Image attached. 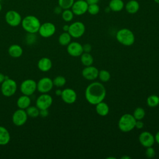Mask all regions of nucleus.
Segmentation results:
<instances>
[{
	"mask_svg": "<svg viewBox=\"0 0 159 159\" xmlns=\"http://www.w3.org/2000/svg\"><path fill=\"white\" fill-rule=\"evenodd\" d=\"M106 96V89L100 82L94 81L90 83L86 88L84 96L86 100L92 105L103 101Z\"/></svg>",
	"mask_w": 159,
	"mask_h": 159,
	"instance_id": "nucleus-1",
	"label": "nucleus"
},
{
	"mask_svg": "<svg viewBox=\"0 0 159 159\" xmlns=\"http://www.w3.org/2000/svg\"><path fill=\"white\" fill-rule=\"evenodd\" d=\"M20 24L23 29L27 33L35 34L38 32L41 23L36 16L28 15L22 19Z\"/></svg>",
	"mask_w": 159,
	"mask_h": 159,
	"instance_id": "nucleus-2",
	"label": "nucleus"
},
{
	"mask_svg": "<svg viewBox=\"0 0 159 159\" xmlns=\"http://www.w3.org/2000/svg\"><path fill=\"white\" fill-rule=\"evenodd\" d=\"M117 40L124 46H131L135 42V35L129 29L123 28L119 29L116 35Z\"/></svg>",
	"mask_w": 159,
	"mask_h": 159,
	"instance_id": "nucleus-3",
	"label": "nucleus"
},
{
	"mask_svg": "<svg viewBox=\"0 0 159 159\" xmlns=\"http://www.w3.org/2000/svg\"><path fill=\"white\" fill-rule=\"evenodd\" d=\"M136 120L132 114L126 113L119 119L118 127L123 132H129L135 128Z\"/></svg>",
	"mask_w": 159,
	"mask_h": 159,
	"instance_id": "nucleus-4",
	"label": "nucleus"
},
{
	"mask_svg": "<svg viewBox=\"0 0 159 159\" xmlns=\"http://www.w3.org/2000/svg\"><path fill=\"white\" fill-rule=\"evenodd\" d=\"M17 85L16 82L9 78L4 80L1 83V91L3 96L6 97H11L13 96L17 91Z\"/></svg>",
	"mask_w": 159,
	"mask_h": 159,
	"instance_id": "nucleus-5",
	"label": "nucleus"
},
{
	"mask_svg": "<svg viewBox=\"0 0 159 159\" xmlns=\"http://www.w3.org/2000/svg\"><path fill=\"white\" fill-rule=\"evenodd\" d=\"M84 24L80 21L75 22L69 25V29L68 32L73 38H80L83 35L85 32Z\"/></svg>",
	"mask_w": 159,
	"mask_h": 159,
	"instance_id": "nucleus-6",
	"label": "nucleus"
},
{
	"mask_svg": "<svg viewBox=\"0 0 159 159\" xmlns=\"http://www.w3.org/2000/svg\"><path fill=\"white\" fill-rule=\"evenodd\" d=\"M22 17L20 14L15 10H9L5 14L6 23L11 27H17L21 24Z\"/></svg>",
	"mask_w": 159,
	"mask_h": 159,
	"instance_id": "nucleus-7",
	"label": "nucleus"
},
{
	"mask_svg": "<svg viewBox=\"0 0 159 159\" xmlns=\"http://www.w3.org/2000/svg\"><path fill=\"white\" fill-rule=\"evenodd\" d=\"M20 89L23 94L30 96L37 90V83L32 79L25 80L21 83Z\"/></svg>",
	"mask_w": 159,
	"mask_h": 159,
	"instance_id": "nucleus-8",
	"label": "nucleus"
},
{
	"mask_svg": "<svg viewBox=\"0 0 159 159\" xmlns=\"http://www.w3.org/2000/svg\"><path fill=\"white\" fill-rule=\"evenodd\" d=\"M56 31L55 25L50 22H46L41 24L38 32L40 35L43 38H48L54 35Z\"/></svg>",
	"mask_w": 159,
	"mask_h": 159,
	"instance_id": "nucleus-9",
	"label": "nucleus"
},
{
	"mask_svg": "<svg viewBox=\"0 0 159 159\" xmlns=\"http://www.w3.org/2000/svg\"><path fill=\"white\" fill-rule=\"evenodd\" d=\"M28 116L25 109H19L16 110L12 114V120L16 126H22L25 124L27 120Z\"/></svg>",
	"mask_w": 159,
	"mask_h": 159,
	"instance_id": "nucleus-10",
	"label": "nucleus"
},
{
	"mask_svg": "<svg viewBox=\"0 0 159 159\" xmlns=\"http://www.w3.org/2000/svg\"><path fill=\"white\" fill-rule=\"evenodd\" d=\"M53 80L48 77H43L37 83V89L41 93H47L53 87Z\"/></svg>",
	"mask_w": 159,
	"mask_h": 159,
	"instance_id": "nucleus-11",
	"label": "nucleus"
},
{
	"mask_svg": "<svg viewBox=\"0 0 159 159\" xmlns=\"http://www.w3.org/2000/svg\"><path fill=\"white\" fill-rule=\"evenodd\" d=\"M53 98L47 93H42L36 100V106L39 109H48L52 104Z\"/></svg>",
	"mask_w": 159,
	"mask_h": 159,
	"instance_id": "nucleus-12",
	"label": "nucleus"
},
{
	"mask_svg": "<svg viewBox=\"0 0 159 159\" xmlns=\"http://www.w3.org/2000/svg\"><path fill=\"white\" fill-rule=\"evenodd\" d=\"M139 141L140 143L145 148L152 147L155 142V136L150 132L143 131L140 134Z\"/></svg>",
	"mask_w": 159,
	"mask_h": 159,
	"instance_id": "nucleus-13",
	"label": "nucleus"
},
{
	"mask_svg": "<svg viewBox=\"0 0 159 159\" xmlns=\"http://www.w3.org/2000/svg\"><path fill=\"white\" fill-rule=\"evenodd\" d=\"M88 4L85 0H76L74 2L71 9L74 15L81 16L88 11Z\"/></svg>",
	"mask_w": 159,
	"mask_h": 159,
	"instance_id": "nucleus-14",
	"label": "nucleus"
},
{
	"mask_svg": "<svg viewBox=\"0 0 159 159\" xmlns=\"http://www.w3.org/2000/svg\"><path fill=\"white\" fill-rule=\"evenodd\" d=\"M66 50L68 53L73 57H80L81 55L83 53V45L77 42H70L67 45Z\"/></svg>",
	"mask_w": 159,
	"mask_h": 159,
	"instance_id": "nucleus-15",
	"label": "nucleus"
},
{
	"mask_svg": "<svg viewBox=\"0 0 159 159\" xmlns=\"http://www.w3.org/2000/svg\"><path fill=\"white\" fill-rule=\"evenodd\" d=\"M61 98L63 102L71 104L76 101L77 94L76 91L71 88H65L62 90Z\"/></svg>",
	"mask_w": 159,
	"mask_h": 159,
	"instance_id": "nucleus-16",
	"label": "nucleus"
},
{
	"mask_svg": "<svg viewBox=\"0 0 159 159\" xmlns=\"http://www.w3.org/2000/svg\"><path fill=\"white\" fill-rule=\"evenodd\" d=\"M98 69L93 65L85 66L81 72L83 77L89 81L96 80L98 77Z\"/></svg>",
	"mask_w": 159,
	"mask_h": 159,
	"instance_id": "nucleus-17",
	"label": "nucleus"
},
{
	"mask_svg": "<svg viewBox=\"0 0 159 159\" xmlns=\"http://www.w3.org/2000/svg\"><path fill=\"white\" fill-rule=\"evenodd\" d=\"M37 67L41 71H48L52 67V60L49 58L43 57L38 61Z\"/></svg>",
	"mask_w": 159,
	"mask_h": 159,
	"instance_id": "nucleus-18",
	"label": "nucleus"
},
{
	"mask_svg": "<svg viewBox=\"0 0 159 159\" xmlns=\"http://www.w3.org/2000/svg\"><path fill=\"white\" fill-rule=\"evenodd\" d=\"M31 103V99L29 96L24 95L20 96L17 100V106L19 109H26L29 106H30Z\"/></svg>",
	"mask_w": 159,
	"mask_h": 159,
	"instance_id": "nucleus-19",
	"label": "nucleus"
},
{
	"mask_svg": "<svg viewBox=\"0 0 159 159\" xmlns=\"http://www.w3.org/2000/svg\"><path fill=\"white\" fill-rule=\"evenodd\" d=\"M95 106L96 111L99 116L104 117L108 114L109 112V107L107 103H106L104 101H101L96 104Z\"/></svg>",
	"mask_w": 159,
	"mask_h": 159,
	"instance_id": "nucleus-20",
	"label": "nucleus"
},
{
	"mask_svg": "<svg viewBox=\"0 0 159 159\" xmlns=\"http://www.w3.org/2000/svg\"><path fill=\"white\" fill-rule=\"evenodd\" d=\"M10 139L11 135L7 129L3 126H0V145H7Z\"/></svg>",
	"mask_w": 159,
	"mask_h": 159,
	"instance_id": "nucleus-21",
	"label": "nucleus"
},
{
	"mask_svg": "<svg viewBox=\"0 0 159 159\" xmlns=\"http://www.w3.org/2000/svg\"><path fill=\"white\" fill-rule=\"evenodd\" d=\"M23 53L22 48L17 44H12L8 48L9 55L13 58L20 57Z\"/></svg>",
	"mask_w": 159,
	"mask_h": 159,
	"instance_id": "nucleus-22",
	"label": "nucleus"
},
{
	"mask_svg": "<svg viewBox=\"0 0 159 159\" xmlns=\"http://www.w3.org/2000/svg\"><path fill=\"white\" fill-rule=\"evenodd\" d=\"M126 11L131 14H135L138 12L140 8L139 3L135 0H130L127 2L125 6Z\"/></svg>",
	"mask_w": 159,
	"mask_h": 159,
	"instance_id": "nucleus-23",
	"label": "nucleus"
},
{
	"mask_svg": "<svg viewBox=\"0 0 159 159\" xmlns=\"http://www.w3.org/2000/svg\"><path fill=\"white\" fill-rule=\"evenodd\" d=\"M109 7L111 11L119 12L124 7V3L122 0H111L109 3Z\"/></svg>",
	"mask_w": 159,
	"mask_h": 159,
	"instance_id": "nucleus-24",
	"label": "nucleus"
},
{
	"mask_svg": "<svg viewBox=\"0 0 159 159\" xmlns=\"http://www.w3.org/2000/svg\"><path fill=\"white\" fill-rule=\"evenodd\" d=\"M80 60L82 64L85 66H91L94 62L93 57L90 53L83 52L80 56Z\"/></svg>",
	"mask_w": 159,
	"mask_h": 159,
	"instance_id": "nucleus-25",
	"label": "nucleus"
},
{
	"mask_svg": "<svg viewBox=\"0 0 159 159\" xmlns=\"http://www.w3.org/2000/svg\"><path fill=\"white\" fill-rule=\"evenodd\" d=\"M71 40V36L68 32L61 33L58 37V42L62 46H67Z\"/></svg>",
	"mask_w": 159,
	"mask_h": 159,
	"instance_id": "nucleus-26",
	"label": "nucleus"
},
{
	"mask_svg": "<svg viewBox=\"0 0 159 159\" xmlns=\"http://www.w3.org/2000/svg\"><path fill=\"white\" fill-rule=\"evenodd\" d=\"M147 104L150 107H155L159 105V96L156 94H152L147 99Z\"/></svg>",
	"mask_w": 159,
	"mask_h": 159,
	"instance_id": "nucleus-27",
	"label": "nucleus"
},
{
	"mask_svg": "<svg viewBox=\"0 0 159 159\" xmlns=\"http://www.w3.org/2000/svg\"><path fill=\"white\" fill-rule=\"evenodd\" d=\"M25 111H26L28 116L32 117V118H35L39 116L40 109L37 106H30L25 109Z\"/></svg>",
	"mask_w": 159,
	"mask_h": 159,
	"instance_id": "nucleus-28",
	"label": "nucleus"
},
{
	"mask_svg": "<svg viewBox=\"0 0 159 159\" xmlns=\"http://www.w3.org/2000/svg\"><path fill=\"white\" fill-rule=\"evenodd\" d=\"M132 115L135 120H142L144 118L145 116V111L143 108L141 107H138L135 109Z\"/></svg>",
	"mask_w": 159,
	"mask_h": 159,
	"instance_id": "nucleus-29",
	"label": "nucleus"
},
{
	"mask_svg": "<svg viewBox=\"0 0 159 159\" xmlns=\"http://www.w3.org/2000/svg\"><path fill=\"white\" fill-rule=\"evenodd\" d=\"M74 14L70 9H64L61 12V17L65 22H70L73 19Z\"/></svg>",
	"mask_w": 159,
	"mask_h": 159,
	"instance_id": "nucleus-30",
	"label": "nucleus"
},
{
	"mask_svg": "<svg viewBox=\"0 0 159 159\" xmlns=\"http://www.w3.org/2000/svg\"><path fill=\"white\" fill-rule=\"evenodd\" d=\"M98 78L102 82H107L111 79V74L106 70H101L99 71Z\"/></svg>",
	"mask_w": 159,
	"mask_h": 159,
	"instance_id": "nucleus-31",
	"label": "nucleus"
},
{
	"mask_svg": "<svg viewBox=\"0 0 159 159\" xmlns=\"http://www.w3.org/2000/svg\"><path fill=\"white\" fill-rule=\"evenodd\" d=\"M75 0H58V6L63 9H70L73 4Z\"/></svg>",
	"mask_w": 159,
	"mask_h": 159,
	"instance_id": "nucleus-32",
	"label": "nucleus"
},
{
	"mask_svg": "<svg viewBox=\"0 0 159 159\" xmlns=\"http://www.w3.org/2000/svg\"><path fill=\"white\" fill-rule=\"evenodd\" d=\"M66 78L63 76H57L53 80V85L57 87H62L66 84Z\"/></svg>",
	"mask_w": 159,
	"mask_h": 159,
	"instance_id": "nucleus-33",
	"label": "nucleus"
},
{
	"mask_svg": "<svg viewBox=\"0 0 159 159\" xmlns=\"http://www.w3.org/2000/svg\"><path fill=\"white\" fill-rule=\"evenodd\" d=\"M99 6L98 5V4H93L88 5L87 12H88L91 15H96L99 13Z\"/></svg>",
	"mask_w": 159,
	"mask_h": 159,
	"instance_id": "nucleus-34",
	"label": "nucleus"
},
{
	"mask_svg": "<svg viewBox=\"0 0 159 159\" xmlns=\"http://www.w3.org/2000/svg\"><path fill=\"white\" fill-rule=\"evenodd\" d=\"M145 154L147 158H152L155 156V150L152 147H147Z\"/></svg>",
	"mask_w": 159,
	"mask_h": 159,
	"instance_id": "nucleus-35",
	"label": "nucleus"
},
{
	"mask_svg": "<svg viewBox=\"0 0 159 159\" xmlns=\"http://www.w3.org/2000/svg\"><path fill=\"white\" fill-rule=\"evenodd\" d=\"M36 40V36L35 35V34H30L28 33L27 37H26V41L28 45H31L35 42Z\"/></svg>",
	"mask_w": 159,
	"mask_h": 159,
	"instance_id": "nucleus-36",
	"label": "nucleus"
},
{
	"mask_svg": "<svg viewBox=\"0 0 159 159\" xmlns=\"http://www.w3.org/2000/svg\"><path fill=\"white\" fill-rule=\"evenodd\" d=\"M83 52L90 53L92 50V47L89 43H85L83 45Z\"/></svg>",
	"mask_w": 159,
	"mask_h": 159,
	"instance_id": "nucleus-37",
	"label": "nucleus"
},
{
	"mask_svg": "<svg viewBox=\"0 0 159 159\" xmlns=\"http://www.w3.org/2000/svg\"><path fill=\"white\" fill-rule=\"evenodd\" d=\"M143 126H144V124L142 121V120H136L135 128H137V129H142L143 127Z\"/></svg>",
	"mask_w": 159,
	"mask_h": 159,
	"instance_id": "nucleus-38",
	"label": "nucleus"
},
{
	"mask_svg": "<svg viewBox=\"0 0 159 159\" xmlns=\"http://www.w3.org/2000/svg\"><path fill=\"white\" fill-rule=\"evenodd\" d=\"M48 115V109H40L39 116L42 117H46Z\"/></svg>",
	"mask_w": 159,
	"mask_h": 159,
	"instance_id": "nucleus-39",
	"label": "nucleus"
},
{
	"mask_svg": "<svg viewBox=\"0 0 159 159\" xmlns=\"http://www.w3.org/2000/svg\"><path fill=\"white\" fill-rule=\"evenodd\" d=\"M62 10H63V9H62L59 6H57V7H55V9H54V12H55V14H60V13L62 12Z\"/></svg>",
	"mask_w": 159,
	"mask_h": 159,
	"instance_id": "nucleus-40",
	"label": "nucleus"
},
{
	"mask_svg": "<svg viewBox=\"0 0 159 159\" xmlns=\"http://www.w3.org/2000/svg\"><path fill=\"white\" fill-rule=\"evenodd\" d=\"M7 78L8 77L6 76V75H4L3 73H0V84H1L4 81V80Z\"/></svg>",
	"mask_w": 159,
	"mask_h": 159,
	"instance_id": "nucleus-41",
	"label": "nucleus"
},
{
	"mask_svg": "<svg viewBox=\"0 0 159 159\" xmlns=\"http://www.w3.org/2000/svg\"><path fill=\"white\" fill-rule=\"evenodd\" d=\"M86 2L89 4H98V2L99 1V0H85Z\"/></svg>",
	"mask_w": 159,
	"mask_h": 159,
	"instance_id": "nucleus-42",
	"label": "nucleus"
},
{
	"mask_svg": "<svg viewBox=\"0 0 159 159\" xmlns=\"http://www.w3.org/2000/svg\"><path fill=\"white\" fill-rule=\"evenodd\" d=\"M155 142L159 145V130L156 133L155 135Z\"/></svg>",
	"mask_w": 159,
	"mask_h": 159,
	"instance_id": "nucleus-43",
	"label": "nucleus"
},
{
	"mask_svg": "<svg viewBox=\"0 0 159 159\" xmlns=\"http://www.w3.org/2000/svg\"><path fill=\"white\" fill-rule=\"evenodd\" d=\"M55 93V94H56L57 96H61V93H62V90H61V89H57Z\"/></svg>",
	"mask_w": 159,
	"mask_h": 159,
	"instance_id": "nucleus-44",
	"label": "nucleus"
},
{
	"mask_svg": "<svg viewBox=\"0 0 159 159\" xmlns=\"http://www.w3.org/2000/svg\"><path fill=\"white\" fill-rule=\"evenodd\" d=\"M69 29V25H64L63 26V30L64 32H68Z\"/></svg>",
	"mask_w": 159,
	"mask_h": 159,
	"instance_id": "nucleus-45",
	"label": "nucleus"
},
{
	"mask_svg": "<svg viewBox=\"0 0 159 159\" xmlns=\"http://www.w3.org/2000/svg\"><path fill=\"white\" fill-rule=\"evenodd\" d=\"M121 159H130L131 157H129V156H127V155H124L122 157H120Z\"/></svg>",
	"mask_w": 159,
	"mask_h": 159,
	"instance_id": "nucleus-46",
	"label": "nucleus"
},
{
	"mask_svg": "<svg viewBox=\"0 0 159 159\" xmlns=\"http://www.w3.org/2000/svg\"><path fill=\"white\" fill-rule=\"evenodd\" d=\"M106 158H107V159H115L116 158L115 157H107Z\"/></svg>",
	"mask_w": 159,
	"mask_h": 159,
	"instance_id": "nucleus-47",
	"label": "nucleus"
},
{
	"mask_svg": "<svg viewBox=\"0 0 159 159\" xmlns=\"http://www.w3.org/2000/svg\"><path fill=\"white\" fill-rule=\"evenodd\" d=\"M156 3H157V4H159V0H153Z\"/></svg>",
	"mask_w": 159,
	"mask_h": 159,
	"instance_id": "nucleus-48",
	"label": "nucleus"
},
{
	"mask_svg": "<svg viewBox=\"0 0 159 159\" xmlns=\"http://www.w3.org/2000/svg\"><path fill=\"white\" fill-rule=\"evenodd\" d=\"M1 10H2V5H1V4L0 2V12L1 11Z\"/></svg>",
	"mask_w": 159,
	"mask_h": 159,
	"instance_id": "nucleus-49",
	"label": "nucleus"
},
{
	"mask_svg": "<svg viewBox=\"0 0 159 159\" xmlns=\"http://www.w3.org/2000/svg\"><path fill=\"white\" fill-rule=\"evenodd\" d=\"M0 1H1V0H0Z\"/></svg>",
	"mask_w": 159,
	"mask_h": 159,
	"instance_id": "nucleus-50",
	"label": "nucleus"
}]
</instances>
